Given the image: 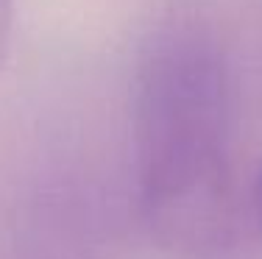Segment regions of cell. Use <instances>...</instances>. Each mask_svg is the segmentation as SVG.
Wrapping results in <instances>:
<instances>
[{
    "label": "cell",
    "instance_id": "obj_2",
    "mask_svg": "<svg viewBox=\"0 0 262 259\" xmlns=\"http://www.w3.org/2000/svg\"><path fill=\"white\" fill-rule=\"evenodd\" d=\"M11 31H14V0H0V67L9 56Z\"/></svg>",
    "mask_w": 262,
    "mask_h": 259
},
{
    "label": "cell",
    "instance_id": "obj_3",
    "mask_svg": "<svg viewBox=\"0 0 262 259\" xmlns=\"http://www.w3.org/2000/svg\"><path fill=\"white\" fill-rule=\"evenodd\" d=\"M251 201H254V215H257L259 226H262V168L254 178V193H251Z\"/></svg>",
    "mask_w": 262,
    "mask_h": 259
},
{
    "label": "cell",
    "instance_id": "obj_1",
    "mask_svg": "<svg viewBox=\"0 0 262 259\" xmlns=\"http://www.w3.org/2000/svg\"><path fill=\"white\" fill-rule=\"evenodd\" d=\"M140 212L159 245L212 251L232 220V92L217 42L195 26L151 34L131 86Z\"/></svg>",
    "mask_w": 262,
    "mask_h": 259
}]
</instances>
